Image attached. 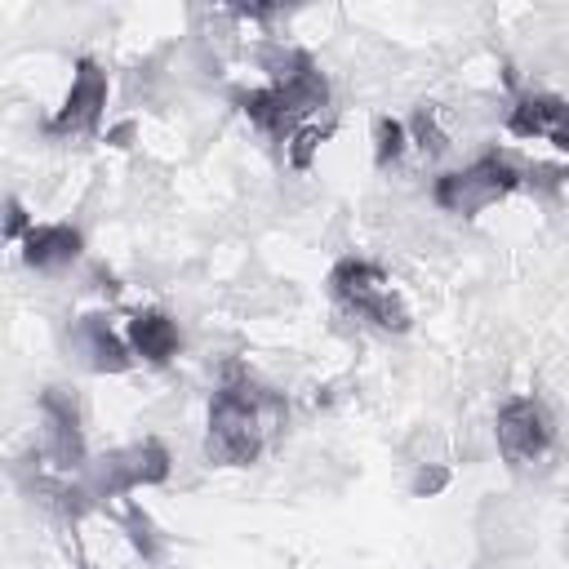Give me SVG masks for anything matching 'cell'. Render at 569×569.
<instances>
[{"mask_svg":"<svg viewBox=\"0 0 569 569\" xmlns=\"http://www.w3.org/2000/svg\"><path fill=\"white\" fill-rule=\"evenodd\" d=\"M284 405L276 391L258 387L244 365H227L222 387L209 400V436H204V458L213 467H249L262 453L267 422L280 418Z\"/></svg>","mask_w":569,"mask_h":569,"instance_id":"obj_1","label":"cell"},{"mask_svg":"<svg viewBox=\"0 0 569 569\" xmlns=\"http://www.w3.org/2000/svg\"><path fill=\"white\" fill-rule=\"evenodd\" d=\"M329 289L338 302H347L356 316L373 320L378 329H391V333H405L409 329V311L400 302V293L391 289V276L365 258H342L333 271H329Z\"/></svg>","mask_w":569,"mask_h":569,"instance_id":"obj_2","label":"cell"},{"mask_svg":"<svg viewBox=\"0 0 569 569\" xmlns=\"http://www.w3.org/2000/svg\"><path fill=\"white\" fill-rule=\"evenodd\" d=\"M173 471V458L160 440H138V445H124V449H111L102 458H93L84 467V489L89 498H120L138 485H164Z\"/></svg>","mask_w":569,"mask_h":569,"instance_id":"obj_3","label":"cell"},{"mask_svg":"<svg viewBox=\"0 0 569 569\" xmlns=\"http://www.w3.org/2000/svg\"><path fill=\"white\" fill-rule=\"evenodd\" d=\"M520 187V173L507 156H480L471 160L467 169H453V173H440L436 178V204L449 209V213H480L489 209L493 200L511 196Z\"/></svg>","mask_w":569,"mask_h":569,"instance_id":"obj_4","label":"cell"},{"mask_svg":"<svg viewBox=\"0 0 569 569\" xmlns=\"http://www.w3.org/2000/svg\"><path fill=\"white\" fill-rule=\"evenodd\" d=\"M498 449L511 467L538 462L551 449V418L542 409V400L533 396H511L498 409Z\"/></svg>","mask_w":569,"mask_h":569,"instance_id":"obj_5","label":"cell"},{"mask_svg":"<svg viewBox=\"0 0 569 569\" xmlns=\"http://www.w3.org/2000/svg\"><path fill=\"white\" fill-rule=\"evenodd\" d=\"M40 418H44V453L58 471L84 467V436H80V409L67 387H49L40 396Z\"/></svg>","mask_w":569,"mask_h":569,"instance_id":"obj_6","label":"cell"},{"mask_svg":"<svg viewBox=\"0 0 569 569\" xmlns=\"http://www.w3.org/2000/svg\"><path fill=\"white\" fill-rule=\"evenodd\" d=\"M107 71L93 62V58H80L76 62V76H71V89L53 116V133H89L98 129L102 120V107H107Z\"/></svg>","mask_w":569,"mask_h":569,"instance_id":"obj_7","label":"cell"},{"mask_svg":"<svg viewBox=\"0 0 569 569\" xmlns=\"http://www.w3.org/2000/svg\"><path fill=\"white\" fill-rule=\"evenodd\" d=\"M507 129L516 138H547L560 151H569V102L556 93H525V98H516Z\"/></svg>","mask_w":569,"mask_h":569,"instance_id":"obj_8","label":"cell"},{"mask_svg":"<svg viewBox=\"0 0 569 569\" xmlns=\"http://www.w3.org/2000/svg\"><path fill=\"white\" fill-rule=\"evenodd\" d=\"M71 347L84 356V365L93 373H124L133 365L129 338H116L111 325H107V316H80L76 329H71Z\"/></svg>","mask_w":569,"mask_h":569,"instance_id":"obj_9","label":"cell"},{"mask_svg":"<svg viewBox=\"0 0 569 569\" xmlns=\"http://www.w3.org/2000/svg\"><path fill=\"white\" fill-rule=\"evenodd\" d=\"M80 249H84V236L67 222H44L22 236V262L36 271H62L80 258Z\"/></svg>","mask_w":569,"mask_h":569,"instance_id":"obj_10","label":"cell"},{"mask_svg":"<svg viewBox=\"0 0 569 569\" xmlns=\"http://www.w3.org/2000/svg\"><path fill=\"white\" fill-rule=\"evenodd\" d=\"M124 338H129L133 356H142L147 365L173 360V351H178V342H182L178 325H173L164 311H133L129 325H124Z\"/></svg>","mask_w":569,"mask_h":569,"instance_id":"obj_11","label":"cell"},{"mask_svg":"<svg viewBox=\"0 0 569 569\" xmlns=\"http://www.w3.org/2000/svg\"><path fill=\"white\" fill-rule=\"evenodd\" d=\"M236 107L249 116V124H258L262 133H271L276 142H289L302 124L293 120V111L284 107V98H280V89L276 84H262V89H244V93H236Z\"/></svg>","mask_w":569,"mask_h":569,"instance_id":"obj_12","label":"cell"},{"mask_svg":"<svg viewBox=\"0 0 569 569\" xmlns=\"http://www.w3.org/2000/svg\"><path fill=\"white\" fill-rule=\"evenodd\" d=\"M400 151H405V124L391 120V116H378L373 120V160L387 169V164L400 160Z\"/></svg>","mask_w":569,"mask_h":569,"instance_id":"obj_13","label":"cell"},{"mask_svg":"<svg viewBox=\"0 0 569 569\" xmlns=\"http://www.w3.org/2000/svg\"><path fill=\"white\" fill-rule=\"evenodd\" d=\"M124 529H129V542L142 551V560H156V556H160L156 525H151V516H147L138 502H129V507H124Z\"/></svg>","mask_w":569,"mask_h":569,"instance_id":"obj_14","label":"cell"},{"mask_svg":"<svg viewBox=\"0 0 569 569\" xmlns=\"http://www.w3.org/2000/svg\"><path fill=\"white\" fill-rule=\"evenodd\" d=\"M409 129H413V142L427 151V156H440L445 147H449V133L436 124V111L422 102L418 111H413V120H409Z\"/></svg>","mask_w":569,"mask_h":569,"instance_id":"obj_15","label":"cell"},{"mask_svg":"<svg viewBox=\"0 0 569 569\" xmlns=\"http://www.w3.org/2000/svg\"><path fill=\"white\" fill-rule=\"evenodd\" d=\"M320 142H325V129H316V124H302V129H298V133L284 142V156H289V164H293V169H311V160H316Z\"/></svg>","mask_w":569,"mask_h":569,"instance_id":"obj_16","label":"cell"},{"mask_svg":"<svg viewBox=\"0 0 569 569\" xmlns=\"http://www.w3.org/2000/svg\"><path fill=\"white\" fill-rule=\"evenodd\" d=\"M31 227H36V222L27 218V209H22V204L9 196V200H4V236H9V240H22Z\"/></svg>","mask_w":569,"mask_h":569,"instance_id":"obj_17","label":"cell"},{"mask_svg":"<svg viewBox=\"0 0 569 569\" xmlns=\"http://www.w3.org/2000/svg\"><path fill=\"white\" fill-rule=\"evenodd\" d=\"M445 480H449L445 471H418V480H413V493H436Z\"/></svg>","mask_w":569,"mask_h":569,"instance_id":"obj_18","label":"cell"},{"mask_svg":"<svg viewBox=\"0 0 569 569\" xmlns=\"http://www.w3.org/2000/svg\"><path fill=\"white\" fill-rule=\"evenodd\" d=\"M133 133V124H116L111 133H107V142H116V147H124V138Z\"/></svg>","mask_w":569,"mask_h":569,"instance_id":"obj_19","label":"cell"}]
</instances>
